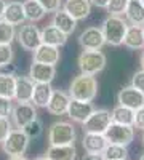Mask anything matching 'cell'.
I'll list each match as a JSON object with an SVG mask.
<instances>
[{
	"instance_id": "obj_28",
	"label": "cell",
	"mask_w": 144,
	"mask_h": 160,
	"mask_svg": "<svg viewBox=\"0 0 144 160\" xmlns=\"http://www.w3.org/2000/svg\"><path fill=\"white\" fill-rule=\"evenodd\" d=\"M15 88H16V77L8 72L0 71V96L3 98H15Z\"/></svg>"
},
{
	"instance_id": "obj_6",
	"label": "cell",
	"mask_w": 144,
	"mask_h": 160,
	"mask_svg": "<svg viewBox=\"0 0 144 160\" xmlns=\"http://www.w3.org/2000/svg\"><path fill=\"white\" fill-rule=\"evenodd\" d=\"M112 123V114L107 109H95L91 115L82 123L83 133H96V135H104L109 125Z\"/></svg>"
},
{
	"instance_id": "obj_17",
	"label": "cell",
	"mask_w": 144,
	"mask_h": 160,
	"mask_svg": "<svg viewBox=\"0 0 144 160\" xmlns=\"http://www.w3.org/2000/svg\"><path fill=\"white\" fill-rule=\"evenodd\" d=\"M62 10L69 13L75 21H82L90 16L91 13V3L88 0H66Z\"/></svg>"
},
{
	"instance_id": "obj_25",
	"label": "cell",
	"mask_w": 144,
	"mask_h": 160,
	"mask_svg": "<svg viewBox=\"0 0 144 160\" xmlns=\"http://www.w3.org/2000/svg\"><path fill=\"white\" fill-rule=\"evenodd\" d=\"M51 95H53V88H51L50 83H35L31 102L35 108H47Z\"/></svg>"
},
{
	"instance_id": "obj_48",
	"label": "cell",
	"mask_w": 144,
	"mask_h": 160,
	"mask_svg": "<svg viewBox=\"0 0 144 160\" xmlns=\"http://www.w3.org/2000/svg\"><path fill=\"white\" fill-rule=\"evenodd\" d=\"M142 29H144V26H142Z\"/></svg>"
},
{
	"instance_id": "obj_22",
	"label": "cell",
	"mask_w": 144,
	"mask_h": 160,
	"mask_svg": "<svg viewBox=\"0 0 144 160\" xmlns=\"http://www.w3.org/2000/svg\"><path fill=\"white\" fill-rule=\"evenodd\" d=\"M125 19L130 26H144V3L141 0H130L125 10Z\"/></svg>"
},
{
	"instance_id": "obj_10",
	"label": "cell",
	"mask_w": 144,
	"mask_h": 160,
	"mask_svg": "<svg viewBox=\"0 0 144 160\" xmlns=\"http://www.w3.org/2000/svg\"><path fill=\"white\" fill-rule=\"evenodd\" d=\"M117 104L125 106L128 109L138 111L144 106V93H141L132 85H127L117 93Z\"/></svg>"
},
{
	"instance_id": "obj_1",
	"label": "cell",
	"mask_w": 144,
	"mask_h": 160,
	"mask_svg": "<svg viewBox=\"0 0 144 160\" xmlns=\"http://www.w3.org/2000/svg\"><path fill=\"white\" fill-rule=\"evenodd\" d=\"M98 80L95 75L88 74H78L72 78L71 87H69V96L72 99L78 101H87L91 102L98 96Z\"/></svg>"
},
{
	"instance_id": "obj_41",
	"label": "cell",
	"mask_w": 144,
	"mask_h": 160,
	"mask_svg": "<svg viewBox=\"0 0 144 160\" xmlns=\"http://www.w3.org/2000/svg\"><path fill=\"white\" fill-rule=\"evenodd\" d=\"M5 8H7V2H5V0H0V21L3 19V13H5Z\"/></svg>"
},
{
	"instance_id": "obj_30",
	"label": "cell",
	"mask_w": 144,
	"mask_h": 160,
	"mask_svg": "<svg viewBox=\"0 0 144 160\" xmlns=\"http://www.w3.org/2000/svg\"><path fill=\"white\" fill-rule=\"evenodd\" d=\"M15 37H16L15 26H11L2 19L0 21V45H11Z\"/></svg>"
},
{
	"instance_id": "obj_20",
	"label": "cell",
	"mask_w": 144,
	"mask_h": 160,
	"mask_svg": "<svg viewBox=\"0 0 144 160\" xmlns=\"http://www.w3.org/2000/svg\"><path fill=\"white\" fill-rule=\"evenodd\" d=\"M83 151L88 154H102V151L106 149L107 141L104 138V135H96V133H85L82 139Z\"/></svg>"
},
{
	"instance_id": "obj_39",
	"label": "cell",
	"mask_w": 144,
	"mask_h": 160,
	"mask_svg": "<svg viewBox=\"0 0 144 160\" xmlns=\"http://www.w3.org/2000/svg\"><path fill=\"white\" fill-rule=\"evenodd\" d=\"M88 2L93 5V7H96V8H102V10H106L107 5H109V0H88Z\"/></svg>"
},
{
	"instance_id": "obj_42",
	"label": "cell",
	"mask_w": 144,
	"mask_h": 160,
	"mask_svg": "<svg viewBox=\"0 0 144 160\" xmlns=\"http://www.w3.org/2000/svg\"><path fill=\"white\" fill-rule=\"evenodd\" d=\"M139 64H141V69H144V51L141 53V58H139Z\"/></svg>"
},
{
	"instance_id": "obj_11",
	"label": "cell",
	"mask_w": 144,
	"mask_h": 160,
	"mask_svg": "<svg viewBox=\"0 0 144 160\" xmlns=\"http://www.w3.org/2000/svg\"><path fill=\"white\" fill-rule=\"evenodd\" d=\"M78 45L83 50H91V51L101 50L106 45V40H104L101 28H96V26L87 28L80 35H78Z\"/></svg>"
},
{
	"instance_id": "obj_24",
	"label": "cell",
	"mask_w": 144,
	"mask_h": 160,
	"mask_svg": "<svg viewBox=\"0 0 144 160\" xmlns=\"http://www.w3.org/2000/svg\"><path fill=\"white\" fill-rule=\"evenodd\" d=\"M47 157L50 160H75L77 149L74 144L69 146H48Z\"/></svg>"
},
{
	"instance_id": "obj_15",
	"label": "cell",
	"mask_w": 144,
	"mask_h": 160,
	"mask_svg": "<svg viewBox=\"0 0 144 160\" xmlns=\"http://www.w3.org/2000/svg\"><path fill=\"white\" fill-rule=\"evenodd\" d=\"M59 59H61V53H59V48L58 47L40 43L34 50V61L35 62L56 66L59 62Z\"/></svg>"
},
{
	"instance_id": "obj_9",
	"label": "cell",
	"mask_w": 144,
	"mask_h": 160,
	"mask_svg": "<svg viewBox=\"0 0 144 160\" xmlns=\"http://www.w3.org/2000/svg\"><path fill=\"white\" fill-rule=\"evenodd\" d=\"M35 118H37V109L32 102H18L16 106H13L11 123L16 128H24Z\"/></svg>"
},
{
	"instance_id": "obj_35",
	"label": "cell",
	"mask_w": 144,
	"mask_h": 160,
	"mask_svg": "<svg viewBox=\"0 0 144 160\" xmlns=\"http://www.w3.org/2000/svg\"><path fill=\"white\" fill-rule=\"evenodd\" d=\"M38 3L45 8L47 13H55V11L61 10L62 0H38Z\"/></svg>"
},
{
	"instance_id": "obj_14",
	"label": "cell",
	"mask_w": 144,
	"mask_h": 160,
	"mask_svg": "<svg viewBox=\"0 0 144 160\" xmlns=\"http://www.w3.org/2000/svg\"><path fill=\"white\" fill-rule=\"evenodd\" d=\"M69 102H71L69 93L62 91V90H53V95H51L50 102L47 106V111L51 115H64V114H67Z\"/></svg>"
},
{
	"instance_id": "obj_33",
	"label": "cell",
	"mask_w": 144,
	"mask_h": 160,
	"mask_svg": "<svg viewBox=\"0 0 144 160\" xmlns=\"http://www.w3.org/2000/svg\"><path fill=\"white\" fill-rule=\"evenodd\" d=\"M13 58H15V53H13L11 45H0V69L11 64Z\"/></svg>"
},
{
	"instance_id": "obj_37",
	"label": "cell",
	"mask_w": 144,
	"mask_h": 160,
	"mask_svg": "<svg viewBox=\"0 0 144 160\" xmlns=\"http://www.w3.org/2000/svg\"><path fill=\"white\" fill-rule=\"evenodd\" d=\"M11 111H13V102H11V99L0 96V117L8 118V115H11Z\"/></svg>"
},
{
	"instance_id": "obj_44",
	"label": "cell",
	"mask_w": 144,
	"mask_h": 160,
	"mask_svg": "<svg viewBox=\"0 0 144 160\" xmlns=\"http://www.w3.org/2000/svg\"><path fill=\"white\" fill-rule=\"evenodd\" d=\"M34 160H50L47 155H43V157H37V158H34Z\"/></svg>"
},
{
	"instance_id": "obj_27",
	"label": "cell",
	"mask_w": 144,
	"mask_h": 160,
	"mask_svg": "<svg viewBox=\"0 0 144 160\" xmlns=\"http://www.w3.org/2000/svg\"><path fill=\"white\" fill-rule=\"evenodd\" d=\"M22 7H24L26 21L29 22H38L47 15L45 8L38 3V0H26V2H22Z\"/></svg>"
},
{
	"instance_id": "obj_29",
	"label": "cell",
	"mask_w": 144,
	"mask_h": 160,
	"mask_svg": "<svg viewBox=\"0 0 144 160\" xmlns=\"http://www.w3.org/2000/svg\"><path fill=\"white\" fill-rule=\"evenodd\" d=\"M102 155L106 160H128V149L127 146L120 144H109L102 151Z\"/></svg>"
},
{
	"instance_id": "obj_36",
	"label": "cell",
	"mask_w": 144,
	"mask_h": 160,
	"mask_svg": "<svg viewBox=\"0 0 144 160\" xmlns=\"http://www.w3.org/2000/svg\"><path fill=\"white\" fill-rule=\"evenodd\" d=\"M132 87H135L136 90H139L141 93H144V69H139L133 74L132 77Z\"/></svg>"
},
{
	"instance_id": "obj_45",
	"label": "cell",
	"mask_w": 144,
	"mask_h": 160,
	"mask_svg": "<svg viewBox=\"0 0 144 160\" xmlns=\"http://www.w3.org/2000/svg\"><path fill=\"white\" fill-rule=\"evenodd\" d=\"M139 160H144V154H142V155H141V157H139Z\"/></svg>"
},
{
	"instance_id": "obj_43",
	"label": "cell",
	"mask_w": 144,
	"mask_h": 160,
	"mask_svg": "<svg viewBox=\"0 0 144 160\" xmlns=\"http://www.w3.org/2000/svg\"><path fill=\"white\" fill-rule=\"evenodd\" d=\"M8 160H27V158H26L24 155H21V157H10Z\"/></svg>"
},
{
	"instance_id": "obj_16",
	"label": "cell",
	"mask_w": 144,
	"mask_h": 160,
	"mask_svg": "<svg viewBox=\"0 0 144 160\" xmlns=\"http://www.w3.org/2000/svg\"><path fill=\"white\" fill-rule=\"evenodd\" d=\"M34 87H35V82L29 75H18L16 88H15V99L18 102H31Z\"/></svg>"
},
{
	"instance_id": "obj_3",
	"label": "cell",
	"mask_w": 144,
	"mask_h": 160,
	"mask_svg": "<svg viewBox=\"0 0 144 160\" xmlns=\"http://www.w3.org/2000/svg\"><path fill=\"white\" fill-rule=\"evenodd\" d=\"M106 55L101 51H91V50H83L77 58V64H78V69H80L82 74H88V75H96L99 72L104 71L106 68Z\"/></svg>"
},
{
	"instance_id": "obj_12",
	"label": "cell",
	"mask_w": 144,
	"mask_h": 160,
	"mask_svg": "<svg viewBox=\"0 0 144 160\" xmlns=\"http://www.w3.org/2000/svg\"><path fill=\"white\" fill-rule=\"evenodd\" d=\"M56 75V66L42 64V62H32L29 68V77L35 83H51Z\"/></svg>"
},
{
	"instance_id": "obj_32",
	"label": "cell",
	"mask_w": 144,
	"mask_h": 160,
	"mask_svg": "<svg viewBox=\"0 0 144 160\" xmlns=\"http://www.w3.org/2000/svg\"><path fill=\"white\" fill-rule=\"evenodd\" d=\"M130 0H109V5H107V13L114 16H122L125 15V10L128 7Z\"/></svg>"
},
{
	"instance_id": "obj_18",
	"label": "cell",
	"mask_w": 144,
	"mask_h": 160,
	"mask_svg": "<svg viewBox=\"0 0 144 160\" xmlns=\"http://www.w3.org/2000/svg\"><path fill=\"white\" fill-rule=\"evenodd\" d=\"M40 34H42V43H47V45H53V47H64L67 43V37L69 35H66L62 31H59L56 26H53V24H48V26H45V28L40 31Z\"/></svg>"
},
{
	"instance_id": "obj_19",
	"label": "cell",
	"mask_w": 144,
	"mask_h": 160,
	"mask_svg": "<svg viewBox=\"0 0 144 160\" xmlns=\"http://www.w3.org/2000/svg\"><path fill=\"white\" fill-rule=\"evenodd\" d=\"M3 21L11 24V26H21L26 22V15H24V7L22 2H10L7 3L5 13H3Z\"/></svg>"
},
{
	"instance_id": "obj_5",
	"label": "cell",
	"mask_w": 144,
	"mask_h": 160,
	"mask_svg": "<svg viewBox=\"0 0 144 160\" xmlns=\"http://www.w3.org/2000/svg\"><path fill=\"white\" fill-rule=\"evenodd\" d=\"M31 138L26 135L22 128H13L8 138L2 142V149L8 157H21L29 149Z\"/></svg>"
},
{
	"instance_id": "obj_31",
	"label": "cell",
	"mask_w": 144,
	"mask_h": 160,
	"mask_svg": "<svg viewBox=\"0 0 144 160\" xmlns=\"http://www.w3.org/2000/svg\"><path fill=\"white\" fill-rule=\"evenodd\" d=\"M22 130L26 131V135H27L31 139H35V138H38L43 133V122L40 118H35L29 125H26Z\"/></svg>"
},
{
	"instance_id": "obj_38",
	"label": "cell",
	"mask_w": 144,
	"mask_h": 160,
	"mask_svg": "<svg viewBox=\"0 0 144 160\" xmlns=\"http://www.w3.org/2000/svg\"><path fill=\"white\" fill-rule=\"evenodd\" d=\"M135 128L142 130L144 131V106L141 109L136 111V117H135Z\"/></svg>"
},
{
	"instance_id": "obj_13",
	"label": "cell",
	"mask_w": 144,
	"mask_h": 160,
	"mask_svg": "<svg viewBox=\"0 0 144 160\" xmlns=\"http://www.w3.org/2000/svg\"><path fill=\"white\" fill-rule=\"evenodd\" d=\"M95 111V106L93 102H87V101H78V99H72L69 102V108H67V115L71 120L77 123H83L85 120L91 115V112Z\"/></svg>"
},
{
	"instance_id": "obj_21",
	"label": "cell",
	"mask_w": 144,
	"mask_h": 160,
	"mask_svg": "<svg viewBox=\"0 0 144 160\" xmlns=\"http://www.w3.org/2000/svg\"><path fill=\"white\" fill-rule=\"evenodd\" d=\"M123 45L130 50H144V29L142 26H128Z\"/></svg>"
},
{
	"instance_id": "obj_8",
	"label": "cell",
	"mask_w": 144,
	"mask_h": 160,
	"mask_svg": "<svg viewBox=\"0 0 144 160\" xmlns=\"http://www.w3.org/2000/svg\"><path fill=\"white\" fill-rule=\"evenodd\" d=\"M104 138L109 144H120V146H128L135 139V127H127L120 123H111L109 128L104 133Z\"/></svg>"
},
{
	"instance_id": "obj_26",
	"label": "cell",
	"mask_w": 144,
	"mask_h": 160,
	"mask_svg": "<svg viewBox=\"0 0 144 160\" xmlns=\"http://www.w3.org/2000/svg\"><path fill=\"white\" fill-rule=\"evenodd\" d=\"M111 114H112V122L114 123H120V125H127V127H135L136 111L117 104L115 108L111 111Z\"/></svg>"
},
{
	"instance_id": "obj_47",
	"label": "cell",
	"mask_w": 144,
	"mask_h": 160,
	"mask_svg": "<svg viewBox=\"0 0 144 160\" xmlns=\"http://www.w3.org/2000/svg\"><path fill=\"white\" fill-rule=\"evenodd\" d=\"M141 2H142V3H144V0H141Z\"/></svg>"
},
{
	"instance_id": "obj_34",
	"label": "cell",
	"mask_w": 144,
	"mask_h": 160,
	"mask_svg": "<svg viewBox=\"0 0 144 160\" xmlns=\"http://www.w3.org/2000/svg\"><path fill=\"white\" fill-rule=\"evenodd\" d=\"M13 130V123L10 122L8 118L5 117H0V142H3L8 135H10V131Z\"/></svg>"
},
{
	"instance_id": "obj_2",
	"label": "cell",
	"mask_w": 144,
	"mask_h": 160,
	"mask_svg": "<svg viewBox=\"0 0 144 160\" xmlns=\"http://www.w3.org/2000/svg\"><path fill=\"white\" fill-rule=\"evenodd\" d=\"M128 26L130 24L127 22L125 18L109 15L101 24V31H102L104 40H106V45H111V47L123 45V38H125Z\"/></svg>"
},
{
	"instance_id": "obj_40",
	"label": "cell",
	"mask_w": 144,
	"mask_h": 160,
	"mask_svg": "<svg viewBox=\"0 0 144 160\" xmlns=\"http://www.w3.org/2000/svg\"><path fill=\"white\" fill-rule=\"evenodd\" d=\"M82 160H106V158H104L102 154H88V152H85Z\"/></svg>"
},
{
	"instance_id": "obj_4",
	"label": "cell",
	"mask_w": 144,
	"mask_h": 160,
	"mask_svg": "<svg viewBox=\"0 0 144 160\" xmlns=\"http://www.w3.org/2000/svg\"><path fill=\"white\" fill-rule=\"evenodd\" d=\"M75 138H77V133L71 122L58 120V122L51 123L48 128V144L50 146H69L75 142Z\"/></svg>"
},
{
	"instance_id": "obj_46",
	"label": "cell",
	"mask_w": 144,
	"mask_h": 160,
	"mask_svg": "<svg viewBox=\"0 0 144 160\" xmlns=\"http://www.w3.org/2000/svg\"><path fill=\"white\" fill-rule=\"evenodd\" d=\"M142 146H144V133H142Z\"/></svg>"
},
{
	"instance_id": "obj_23",
	"label": "cell",
	"mask_w": 144,
	"mask_h": 160,
	"mask_svg": "<svg viewBox=\"0 0 144 160\" xmlns=\"http://www.w3.org/2000/svg\"><path fill=\"white\" fill-rule=\"evenodd\" d=\"M51 24L56 26V28L59 31H62L66 35H71L75 28H77V21L69 15V13H66L64 10H58L53 13V18H51Z\"/></svg>"
},
{
	"instance_id": "obj_7",
	"label": "cell",
	"mask_w": 144,
	"mask_h": 160,
	"mask_svg": "<svg viewBox=\"0 0 144 160\" xmlns=\"http://www.w3.org/2000/svg\"><path fill=\"white\" fill-rule=\"evenodd\" d=\"M16 37H18V42H19L21 48L27 50V51H34L42 43V34H40V29L35 26V22L21 24Z\"/></svg>"
}]
</instances>
